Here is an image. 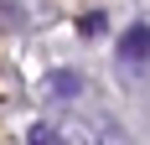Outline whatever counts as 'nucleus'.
I'll return each instance as SVG.
<instances>
[{
  "label": "nucleus",
  "instance_id": "obj_1",
  "mask_svg": "<svg viewBox=\"0 0 150 145\" xmlns=\"http://www.w3.org/2000/svg\"><path fill=\"white\" fill-rule=\"evenodd\" d=\"M119 57L124 62H145L150 57V26H129L119 36Z\"/></svg>",
  "mask_w": 150,
  "mask_h": 145
},
{
  "label": "nucleus",
  "instance_id": "obj_2",
  "mask_svg": "<svg viewBox=\"0 0 150 145\" xmlns=\"http://www.w3.org/2000/svg\"><path fill=\"white\" fill-rule=\"evenodd\" d=\"M93 145H129V140H124V130L114 124V119H104V124L93 130Z\"/></svg>",
  "mask_w": 150,
  "mask_h": 145
},
{
  "label": "nucleus",
  "instance_id": "obj_3",
  "mask_svg": "<svg viewBox=\"0 0 150 145\" xmlns=\"http://www.w3.org/2000/svg\"><path fill=\"white\" fill-rule=\"evenodd\" d=\"M52 93H57V99H73V93H78V72H67V68L52 72Z\"/></svg>",
  "mask_w": 150,
  "mask_h": 145
}]
</instances>
